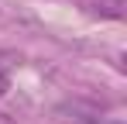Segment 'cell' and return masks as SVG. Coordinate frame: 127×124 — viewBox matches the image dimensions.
I'll return each instance as SVG.
<instances>
[{
  "instance_id": "cell-2",
  "label": "cell",
  "mask_w": 127,
  "mask_h": 124,
  "mask_svg": "<svg viewBox=\"0 0 127 124\" xmlns=\"http://www.w3.org/2000/svg\"><path fill=\"white\" fill-rule=\"evenodd\" d=\"M0 124H17V121H14L10 114H0Z\"/></svg>"
},
{
  "instance_id": "cell-1",
  "label": "cell",
  "mask_w": 127,
  "mask_h": 124,
  "mask_svg": "<svg viewBox=\"0 0 127 124\" xmlns=\"http://www.w3.org/2000/svg\"><path fill=\"white\" fill-rule=\"evenodd\" d=\"M7 86H10V76H7V72H3V69H0V97H3V93H7Z\"/></svg>"
}]
</instances>
